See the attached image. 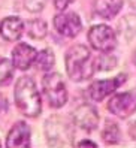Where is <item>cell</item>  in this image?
<instances>
[{
    "instance_id": "obj_1",
    "label": "cell",
    "mask_w": 136,
    "mask_h": 148,
    "mask_svg": "<svg viewBox=\"0 0 136 148\" xmlns=\"http://www.w3.org/2000/svg\"><path fill=\"white\" fill-rule=\"evenodd\" d=\"M96 63L87 47L75 45L66 54V72L75 82L85 81L93 76Z\"/></svg>"
},
{
    "instance_id": "obj_2",
    "label": "cell",
    "mask_w": 136,
    "mask_h": 148,
    "mask_svg": "<svg viewBox=\"0 0 136 148\" xmlns=\"http://www.w3.org/2000/svg\"><path fill=\"white\" fill-rule=\"evenodd\" d=\"M15 103L25 117H38L42 109L40 94L30 76H21L15 85Z\"/></svg>"
},
{
    "instance_id": "obj_3",
    "label": "cell",
    "mask_w": 136,
    "mask_h": 148,
    "mask_svg": "<svg viewBox=\"0 0 136 148\" xmlns=\"http://www.w3.org/2000/svg\"><path fill=\"white\" fill-rule=\"evenodd\" d=\"M44 93L53 108H62L67 102V90L62 75L58 73H48L42 79Z\"/></svg>"
},
{
    "instance_id": "obj_4",
    "label": "cell",
    "mask_w": 136,
    "mask_h": 148,
    "mask_svg": "<svg viewBox=\"0 0 136 148\" xmlns=\"http://www.w3.org/2000/svg\"><path fill=\"white\" fill-rule=\"evenodd\" d=\"M45 133L48 136V141L51 145L55 147H64L70 145L73 132L70 124L62 117H53L46 121L45 124Z\"/></svg>"
},
{
    "instance_id": "obj_5",
    "label": "cell",
    "mask_w": 136,
    "mask_h": 148,
    "mask_svg": "<svg viewBox=\"0 0 136 148\" xmlns=\"http://www.w3.org/2000/svg\"><path fill=\"white\" fill-rule=\"evenodd\" d=\"M88 40L91 47L100 51V53H109L117 45V36L115 32L105 24H96L93 25L88 32Z\"/></svg>"
},
{
    "instance_id": "obj_6",
    "label": "cell",
    "mask_w": 136,
    "mask_h": 148,
    "mask_svg": "<svg viewBox=\"0 0 136 148\" xmlns=\"http://www.w3.org/2000/svg\"><path fill=\"white\" fill-rule=\"evenodd\" d=\"M54 27L64 38H75L82 29L81 18L75 12H63L54 16Z\"/></svg>"
},
{
    "instance_id": "obj_7",
    "label": "cell",
    "mask_w": 136,
    "mask_h": 148,
    "mask_svg": "<svg viewBox=\"0 0 136 148\" xmlns=\"http://www.w3.org/2000/svg\"><path fill=\"white\" fill-rule=\"evenodd\" d=\"M108 109L112 112L114 115L126 118L132 115L136 111V97L132 93H120L115 94L111 100L108 102Z\"/></svg>"
},
{
    "instance_id": "obj_8",
    "label": "cell",
    "mask_w": 136,
    "mask_h": 148,
    "mask_svg": "<svg viewBox=\"0 0 136 148\" xmlns=\"http://www.w3.org/2000/svg\"><path fill=\"white\" fill-rule=\"evenodd\" d=\"M124 81H126V75L121 73V75H118L117 78H112V79H103V81L93 82L88 87V96H90V99L94 100V102L103 100L106 96L114 93Z\"/></svg>"
},
{
    "instance_id": "obj_9",
    "label": "cell",
    "mask_w": 136,
    "mask_h": 148,
    "mask_svg": "<svg viewBox=\"0 0 136 148\" xmlns=\"http://www.w3.org/2000/svg\"><path fill=\"white\" fill-rule=\"evenodd\" d=\"M73 121L82 130L91 132L99 124V114H97L96 108H93L91 105L85 103V105H81L73 111Z\"/></svg>"
},
{
    "instance_id": "obj_10",
    "label": "cell",
    "mask_w": 136,
    "mask_h": 148,
    "mask_svg": "<svg viewBox=\"0 0 136 148\" xmlns=\"http://www.w3.org/2000/svg\"><path fill=\"white\" fill-rule=\"evenodd\" d=\"M6 145L11 148H29L30 147V127L24 121H18L8 133Z\"/></svg>"
},
{
    "instance_id": "obj_11",
    "label": "cell",
    "mask_w": 136,
    "mask_h": 148,
    "mask_svg": "<svg viewBox=\"0 0 136 148\" xmlns=\"http://www.w3.org/2000/svg\"><path fill=\"white\" fill-rule=\"evenodd\" d=\"M36 49L27 45V43H18L12 51V64L14 67L20 71H27V69L35 63L36 58Z\"/></svg>"
},
{
    "instance_id": "obj_12",
    "label": "cell",
    "mask_w": 136,
    "mask_h": 148,
    "mask_svg": "<svg viewBox=\"0 0 136 148\" xmlns=\"http://www.w3.org/2000/svg\"><path fill=\"white\" fill-rule=\"evenodd\" d=\"M24 30V23L18 16H8L0 23V34L6 40H18Z\"/></svg>"
},
{
    "instance_id": "obj_13",
    "label": "cell",
    "mask_w": 136,
    "mask_h": 148,
    "mask_svg": "<svg viewBox=\"0 0 136 148\" xmlns=\"http://www.w3.org/2000/svg\"><path fill=\"white\" fill-rule=\"evenodd\" d=\"M123 0H96L94 12L103 20H112L121 11Z\"/></svg>"
},
{
    "instance_id": "obj_14",
    "label": "cell",
    "mask_w": 136,
    "mask_h": 148,
    "mask_svg": "<svg viewBox=\"0 0 136 148\" xmlns=\"http://www.w3.org/2000/svg\"><path fill=\"white\" fill-rule=\"evenodd\" d=\"M54 54H53V51H51L49 48L46 49H42L39 54H36V58H35V62H36V66L39 71H49L51 67L54 66Z\"/></svg>"
},
{
    "instance_id": "obj_15",
    "label": "cell",
    "mask_w": 136,
    "mask_h": 148,
    "mask_svg": "<svg viewBox=\"0 0 136 148\" xmlns=\"http://www.w3.org/2000/svg\"><path fill=\"white\" fill-rule=\"evenodd\" d=\"M27 33L33 39H42L46 34V23L44 20H30L27 23Z\"/></svg>"
},
{
    "instance_id": "obj_16",
    "label": "cell",
    "mask_w": 136,
    "mask_h": 148,
    "mask_svg": "<svg viewBox=\"0 0 136 148\" xmlns=\"http://www.w3.org/2000/svg\"><path fill=\"white\" fill-rule=\"evenodd\" d=\"M14 76V64L5 57H0V87L9 84Z\"/></svg>"
},
{
    "instance_id": "obj_17",
    "label": "cell",
    "mask_w": 136,
    "mask_h": 148,
    "mask_svg": "<svg viewBox=\"0 0 136 148\" xmlns=\"http://www.w3.org/2000/svg\"><path fill=\"white\" fill-rule=\"evenodd\" d=\"M102 136H103V139L108 144H115V142H118V139H120V129H118V126L114 121L108 120L106 126L102 130Z\"/></svg>"
},
{
    "instance_id": "obj_18",
    "label": "cell",
    "mask_w": 136,
    "mask_h": 148,
    "mask_svg": "<svg viewBox=\"0 0 136 148\" xmlns=\"http://www.w3.org/2000/svg\"><path fill=\"white\" fill-rule=\"evenodd\" d=\"M25 9L30 12H40L46 5V0H23Z\"/></svg>"
},
{
    "instance_id": "obj_19",
    "label": "cell",
    "mask_w": 136,
    "mask_h": 148,
    "mask_svg": "<svg viewBox=\"0 0 136 148\" xmlns=\"http://www.w3.org/2000/svg\"><path fill=\"white\" fill-rule=\"evenodd\" d=\"M72 2H73V0H53V3H54L57 11H64Z\"/></svg>"
},
{
    "instance_id": "obj_20",
    "label": "cell",
    "mask_w": 136,
    "mask_h": 148,
    "mask_svg": "<svg viewBox=\"0 0 136 148\" xmlns=\"http://www.w3.org/2000/svg\"><path fill=\"white\" fill-rule=\"evenodd\" d=\"M8 99L5 97V96L0 93V117H2L3 114H6V111H8Z\"/></svg>"
},
{
    "instance_id": "obj_21",
    "label": "cell",
    "mask_w": 136,
    "mask_h": 148,
    "mask_svg": "<svg viewBox=\"0 0 136 148\" xmlns=\"http://www.w3.org/2000/svg\"><path fill=\"white\" fill-rule=\"evenodd\" d=\"M97 144L93 142V141H81L78 142V147H96Z\"/></svg>"
},
{
    "instance_id": "obj_22",
    "label": "cell",
    "mask_w": 136,
    "mask_h": 148,
    "mask_svg": "<svg viewBox=\"0 0 136 148\" xmlns=\"http://www.w3.org/2000/svg\"><path fill=\"white\" fill-rule=\"evenodd\" d=\"M129 3L132 5V8H135V9H136V0H129Z\"/></svg>"
},
{
    "instance_id": "obj_23",
    "label": "cell",
    "mask_w": 136,
    "mask_h": 148,
    "mask_svg": "<svg viewBox=\"0 0 136 148\" xmlns=\"http://www.w3.org/2000/svg\"><path fill=\"white\" fill-rule=\"evenodd\" d=\"M135 64H136V53H135Z\"/></svg>"
}]
</instances>
